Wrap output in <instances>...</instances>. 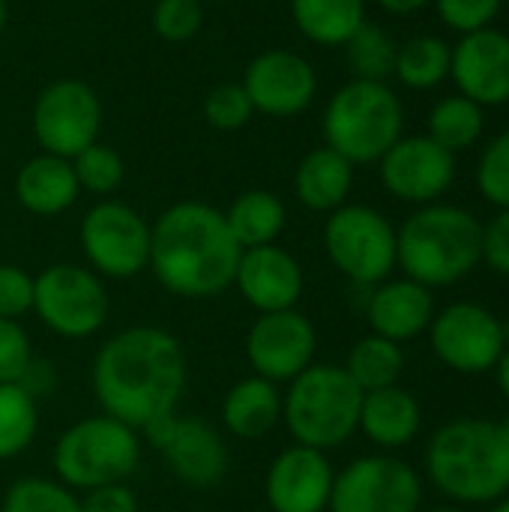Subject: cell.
<instances>
[{
  "label": "cell",
  "mask_w": 509,
  "mask_h": 512,
  "mask_svg": "<svg viewBox=\"0 0 509 512\" xmlns=\"http://www.w3.org/2000/svg\"><path fill=\"white\" fill-rule=\"evenodd\" d=\"M90 381L102 414L138 432L177 411L186 390V354L159 327H129L99 348Z\"/></svg>",
  "instance_id": "obj_1"
},
{
  "label": "cell",
  "mask_w": 509,
  "mask_h": 512,
  "mask_svg": "<svg viewBox=\"0 0 509 512\" xmlns=\"http://www.w3.org/2000/svg\"><path fill=\"white\" fill-rule=\"evenodd\" d=\"M243 249L225 225V213L201 201L168 207L150 228V270L177 297H213L234 285Z\"/></svg>",
  "instance_id": "obj_2"
},
{
  "label": "cell",
  "mask_w": 509,
  "mask_h": 512,
  "mask_svg": "<svg viewBox=\"0 0 509 512\" xmlns=\"http://www.w3.org/2000/svg\"><path fill=\"white\" fill-rule=\"evenodd\" d=\"M432 486L456 504H495L509 492V429L492 420H453L426 447Z\"/></svg>",
  "instance_id": "obj_3"
},
{
  "label": "cell",
  "mask_w": 509,
  "mask_h": 512,
  "mask_svg": "<svg viewBox=\"0 0 509 512\" xmlns=\"http://www.w3.org/2000/svg\"><path fill=\"white\" fill-rule=\"evenodd\" d=\"M483 261V222L453 204H426L396 231V264L408 279L447 288Z\"/></svg>",
  "instance_id": "obj_4"
},
{
  "label": "cell",
  "mask_w": 509,
  "mask_h": 512,
  "mask_svg": "<svg viewBox=\"0 0 509 512\" xmlns=\"http://www.w3.org/2000/svg\"><path fill=\"white\" fill-rule=\"evenodd\" d=\"M288 384L282 417L297 444L327 453L357 432L363 390L351 381L345 366L312 363Z\"/></svg>",
  "instance_id": "obj_5"
},
{
  "label": "cell",
  "mask_w": 509,
  "mask_h": 512,
  "mask_svg": "<svg viewBox=\"0 0 509 512\" xmlns=\"http://www.w3.org/2000/svg\"><path fill=\"white\" fill-rule=\"evenodd\" d=\"M405 111L387 81L354 78L336 90L324 111L327 147L351 165L381 162V156L402 138Z\"/></svg>",
  "instance_id": "obj_6"
},
{
  "label": "cell",
  "mask_w": 509,
  "mask_h": 512,
  "mask_svg": "<svg viewBox=\"0 0 509 512\" xmlns=\"http://www.w3.org/2000/svg\"><path fill=\"white\" fill-rule=\"evenodd\" d=\"M141 462V438L132 426L102 414L69 426L54 444V471L69 489L123 483Z\"/></svg>",
  "instance_id": "obj_7"
},
{
  "label": "cell",
  "mask_w": 509,
  "mask_h": 512,
  "mask_svg": "<svg viewBox=\"0 0 509 512\" xmlns=\"http://www.w3.org/2000/svg\"><path fill=\"white\" fill-rule=\"evenodd\" d=\"M324 249L354 285L375 288L396 267V228L372 207L342 204L324 225Z\"/></svg>",
  "instance_id": "obj_8"
},
{
  "label": "cell",
  "mask_w": 509,
  "mask_h": 512,
  "mask_svg": "<svg viewBox=\"0 0 509 512\" xmlns=\"http://www.w3.org/2000/svg\"><path fill=\"white\" fill-rule=\"evenodd\" d=\"M33 312L57 336L87 339L105 324L108 294L93 270L54 264L33 279Z\"/></svg>",
  "instance_id": "obj_9"
},
{
  "label": "cell",
  "mask_w": 509,
  "mask_h": 512,
  "mask_svg": "<svg viewBox=\"0 0 509 512\" xmlns=\"http://www.w3.org/2000/svg\"><path fill=\"white\" fill-rule=\"evenodd\" d=\"M420 474L393 456H363L351 462L336 480L330 512H420Z\"/></svg>",
  "instance_id": "obj_10"
},
{
  "label": "cell",
  "mask_w": 509,
  "mask_h": 512,
  "mask_svg": "<svg viewBox=\"0 0 509 512\" xmlns=\"http://www.w3.org/2000/svg\"><path fill=\"white\" fill-rule=\"evenodd\" d=\"M81 249L108 279H132L150 264V225L120 201H99L81 222Z\"/></svg>",
  "instance_id": "obj_11"
},
{
  "label": "cell",
  "mask_w": 509,
  "mask_h": 512,
  "mask_svg": "<svg viewBox=\"0 0 509 512\" xmlns=\"http://www.w3.org/2000/svg\"><path fill=\"white\" fill-rule=\"evenodd\" d=\"M102 129L99 96L75 78L48 84L33 105V132L45 153L75 159L81 150L96 144Z\"/></svg>",
  "instance_id": "obj_12"
},
{
  "label": "cell",
  "mask_w": 509,
  "mask_h": 512,
  "mask_svg": "<svg viewBox=\"0 0 509 512\" xmlns=\"http://www.w3.org/2000/svg\"><path fill=\"white\" fill-rule=\"evenodd\" d=\"M435 357L459 375H486L504 354L501 318L477 303H453L429 324Z\"/></svg>",
  "instance_id": "obj_13"
},
{
  "label": "cell",
  "mask_w": 509,
  "mask_h": 512,
  "mask_svg": "<svg viewBox=\"0 0 509 512\" xmlns=\"http://www.w3.org/2000/svg\"><path fill=\"white\" fill-rule=\"evenodd\" d=\"M147 444L162 453L165 465L192 489H213L228 474V447L201 417H159L141 429Z\"/></svg>",
  "instance_id": "obj_14"
},
{
  "label": "cell",
  "mask_w": 509,
  "mask_h": 512,
  "mask_svg": "<svg viewBox=\"0 0 509 512\" xmlns=\"http://www.w3.org/2000/svg\"><path fill=\"white\" fill-rule=\"evenodd\" d=\"M378 165L387 192L420 207L435 204L456 180V153L444 150L429 135H402Z\"/></svg>",
  "instance_id": "obj_15"
},
{
  "label": "cell",
  "mask_w": 509,
  "mask_h": 512,
  "mask_svg": "<svg viewBox=\"0 0 509 512\" xmlns=\"http://www.w3.org/2000/svg\"><path fill=\"white\" fill-rule=\"evenodd\" d=\"M315 348V327L297 309L264 312L246 336V357L255 375L273 384L294 381L303 369H309L315 360Z\"/></svg>",
  "instance_id": "obj_16"
},
{
  "label": "cell",
  "mask_w": 509,
  "mask_h": 512,
  "mask_svg": "<svg viewBox=\"0 0 509 512\" xmlns=\"http://www.w3.org/2000/svg\"><path fill=\"white\" fill-rule=\"evenodd\" d=\"M243 90L255 111L267 117H294L315 99L318 75L306 57L279 48L264 51L249 63Z\"/></svg>",
  "instance_id": "obj_17"
},
{
  "label": "cell",
  "mask_w": 509,
  "mask_h": 512,
  "mask_svg": "<svg viewBox=\"0 0 509 512\" xmlns=\"http://www.w3.org/2000/svg\"><path fill=\"white\" fill-rule=\"evenodd\" d=\"M450 78L480 108L509 102V36L486 27L465 33L450 51Z\"/></svg>",
  "instance_id": "obj_18"
},
{
  "label": "cell",
  "mask_w": 509,
  "mask_h": 512,
  "mask_svg": "<svg viewBox=\"0 0 509 512\" xmlns=\"http://www.w3.org/2000/svg\"><path fill=\"white\" fill-rule=\"evenodd\" d=\"M333 468L321 450L294 444L282 450L264 480V495L273 512H324L333 495Z\"/></svg>",
  "instance_id": "obj_19"
},
{
  "label": "cell",
  "mask_w": 509,
  "mask_h": 512,
  "mask_svg": "<svg viewBox=\"0 0 509 512\" xmlns=\"http://www.w3.org/2000/svg\"><path fill=\"white\" fill-rule=\"evenodd\" d=\"M234 285L240 294L255 306L261 315L264 312H282L294 309L300 294H303V270L291 252L282 246H255L243 249Z\"/></svg>",
  "instance_id": "obj_20"
},
{
  "label": "cell",
  "mask_w": 509,
  "mask_h": 512,
  "mask_svg": "<svg viewBox=\"0 0 509 512\" xmlns=\"http://www.w3.org/2000/svg\"><path fill=\"white\" fill-rule=\"evenodd\" d=\"M366 315L375 336H384L390 342H408L429 330L435 318V300L432 291L414 279H393L375 285L366 303Z\"/></svg>",
  "instance_id": "obj_21"
},
{
  "label": "cell",
  "mask_w": 509,
  "mask_h": 512,
  "mask_svg": "<svg viewBox=\"0 0 509 512\" xmlns=\"http://www.w3.org/2000/svg\"><path fill=\"white\" fill-rule=\"evenodd\" d=\"M423 423V411L420 402L414 399V393L396 387H384V390H372L363 393V405H360V426L363 435L381 447V450H399L408 447Z\"/></svg>",
  "instance_id": "obj_22"
},
{
  "label": "cell",
  "mask_w": 509,
  "mask_h": 512,
  "mask_svg": "<svg viewBox=\"0 0 509 512\" xmlns=\"http://www.w3.org/2000/svg\"><path fill=\"white\" fill-rule=\"evenodd\" d=\"M78 192H81V186L75 180L72 162L51 156V153L30 159L27 165H21L18 177H15L18 204L36 216H57V213L69 210L75 204Z\"/></svg>",
  "instance_id": "obj_23"
},
{
  "label": "cell",
  "mask_w": 509,
  "mask_h": 512,
  "mask_svg": "<svg viewBox=\"0 0 509 512\" xmlns=\"http://www.w3.org/2000/svg\"><path fill=\"white\" fill-rule=\"evenodd\" d=\"M282 417L279 387L267 378H243L237 381L222 402V423L234 438L258 441L264 438Z\"/></svg>",
  "instance_id": "obj_24"
},
{
  "label": "cell",
  "mask_w": 509,
  "mask_h": 512,
  "mask_svg": "<svg viewBox=\"0 0 509 512\" xmlns=\"http://www.w3.org/2000/svg\"><path fill=\"white\" fill-rule=\"evenodd\" d=\"M354 183V165L330 147L312 150L294 174V192L303 207L315 213H333L345 204Z\"/></svg>",
  "instance_id": "obj_25"
},
{
  "label": "cell",
  "mask_w": 509,
  "mask_h": 512,
  "mask_svg": "<svg viewBox=\"0 0 509 512\" xmlns=\"http://www.w3.org/2000/svg\"><path fill=\"white\" fill-rule=\"evenodd\" d=\"M300 33L318 45H345L366 21V0H291Z\"/></svg>",
  "instance_id": "obj_26"
},
{
  "label": "cell",
  "mask_w": 509,
  "mask_h": 512,
  "mask_svg": "<svg viewBox=\"0 0 509 512\" xmlns=\"http://www.w3.org/2000/svg\"><path fill=\"white\" fill-rule=\"evenodd\" d=\"M225 225L240 249L270 246L285 228V204L264 189L243 192L225 213Z\"/></svg>",
  "instance_id": "obj_27"
},
{
  "label": "cell",
  "mask_w": 509,
  "mask_h": 512,
  "mask_svg": "<svg viewBox=\"0 0 509 512\" xmlns=\"http://www.w3.org/2000/svg\"><path fill=\"white\" fill-rule=\"evenodd\" d=\"M345 372L351 375V381L363 390H384V387H396L402 372H405V354L399 342H390L384 336H363L345 360Z\"/></svg>",
  "instance_id": "obj_28"
},
{
  "label": "cell",
  "mask_w": 509,
  "mask_h": 512,
  "mask_svg": "<svg viewBox=\"0 0 509 512\" xmlns=\"http://www.w3.org/2000/svg\"><path fill=\"white\" fill-rule=\"evenodd\" d=\"M483 129H486L483 108L477 102L465 99L462 93L441 99L429 111V138L450 153H459V150H468L471 144H477Z\"/></svg>",
  "instance_id": "obj_29"
},
{
  "label": "cell",
  "mask_w": 509,
  "mask_h": 512,
  "mask_svg": "<svg viewBox=\"0 0 509 512\" xmlns=\"http://www.w3.org/2000/svg\"><path fill=\"white\" fill-rule=\"evenodd\" d=\"M450 45L441 36H414L396 51V75L411 90H432L450 78Z\"/></svg>",
  "instance_id": "obj_30"
},
{
  "label": "cell",
  "mask_w": 509,
  "mask_h": 512,
  "mask_svg": "<svg viewBox=\"0 0 509 512\" xmlns=\"http://www.w3.org/2000/svg\"><path fill=\"white\" fill-rule=\"evenodd\" d=\"M39 429V411L24 384H0V459L24 453Z\"/></svg>",
  "instance_id": "obj_31"
},
{
  "label": "cell",
  "mask_w": 509,
  "mask_h": 512,
  "mask_svg": "<svg viewBox=\"0 0 509 512\" xmlns=\"http://www.w3.org/2000/svg\"><path fill=\"white\" fill-rule=\"evenodd\" d=\"M345 45H348V66H351L354 78L387 81V75H393L399 48L378 24L363 21V27Z\"/></svg>",
  "instance_id": "obj_32"
},
{
  "label": "cell",
  "mask_w": 509,
  "mask_h": 512,
  "mask_svg": "<svg viewBox=\"0 0 509 512\" xmlns=\"http://www.w3.org/2000/svg\"><path fill=\"white\" fill-rule=\"evenodd\" d=\"M0 512H84L75 492L63 483L45 477H24L15 480L6 495Z\"/></svg>",
  "instance_id": "obj_33"
},
{
  "label": "cell",
  "mask_w": 509,
  "mask_h": 512,
  "mask_svg": "<svg viewBox=\"0 0 509 512\" xmlns=\"http://www.w3.org/2000/svg\"><path fill=\"white\" fill-rule=\"evenodd\" d=\"M72 162L75 180L81 189L93 192V195H111L120 183H123V159L117 156V150L105 147V144H90L87 150H81Z\"/></svg>",
  "instance_id": "obj_34"
},
{
  "label": "cell",
  "mask_w": 509,
  "mask_h": 512,
  "mask_svg": "<svg viewBox=\"0 0 509 512\" xmlns=\"http://www.w3.org/2000/svg\"><path fill=\"white\" fill-rule=\"evenodd\" d=\"M480 195L498 210H509V129L501 132L477 162Z\"/></svg>",
  "instance_id": "obj_35"
},
{
  "label": "cell",
  "mask_w": 509,
  "mask_h": 512,
  "mask_svg": "<svg viewBox=\"0 0 509 512\" xmlns=\"http://www.w3.org/2000/svg\"><path fill=\"white\" fill-rule=\"evenodd\" d=\"M252 111L243 84H219L204 99V117L213 129H240L249 123Z\"/></svg>",
  "instance_id": "obj_36"
},
{
  "label": "cell",
  "mask_w": 509,
  "mask_h": 512,
  "mask_svg": "<svg viewBox=\"0 0 509 512\" xmlns=\"http://www.w3.org/2000/svg\"><path fill=\"white\" fill-rule=\"evenodd\" d=\"M201 0H159L153 9V27L168 42H186L201 30Z\"/></svg>",
  "instance_id": "obj_37"
},
{
  "label": "cell",
  "mask_w": 509,
  "mask_h": 512,
  "mask_svg": "<svg viewBox=\"0 0 509 512\" xmlns=\"http://www.w3.org/2000/svg\"><path fill=\"white\" fill-rule=\"evenodd\" d=\"M30 336L18 321L0 318V384H21L30 372Z\"/></svg>",
  "instance_id": "obj_38"
},
{
  "label": "cell",
  "mask_w": 509,
  "mask_h": 512,
  "mask_svg": "<svg viewBox=\"0 0 509 512\" xmlns=\"http://www.w3.org/2000/svg\"><path fill=\"white\" fill-rule=\"evenodd\" d=\"M441 21L456 33H474L492 27L504 0H435Z\"/></svg>",
  "instance_id": "obj_39"
},
{
  "label": "cell",
  "mask_w": 509,
  "mask_h": 512,
  "mask_svg": "<svg viewBox=\"0 0 509 512\" xmlns=\"http://www.w3.org/2000/svg\"><path fill=\"white\" fill-rule=\"evenodd\" d=\"M33 309V279L12 264H0V318H21Z\"/></svg>",
  "instance_id": "obj_40"
},
{
  "label": "cell",
  "mask_w": 509,
  "mask_h": 512,
  "mask_svg": "<svg viewBox=\"0 0 509 512\" xmlns=\"http://www.w3.org/2000/svg\"><path fill=\"white\" fill-rule=\"evenodd\" d=\"M483 261L509 279V210H498V216L483 225Z\"/></svg>",
  "instance_id": "obj_41"
},
{
  "label": "cell",
  "mask_w": 509,
  "mask_h": 512,
  "mask_svg": "<svg viewBox=\"0 0 509 512\" xmlns=\"http://www.w3.org/2000/svg\"><path fill=\"white\" fill-rule=\"evenodd\" d=\"M84 512H138V498L132 489H126L123 483H111V486H99L90 489L87 498L81 501Z\"/></svg>",
  "instance_id": "obj_42"
},
{
  "label": "cell",
  "mask_w": 509,
  "mask_h": 512,
  "mask_svg": "<svg viewBox=\"0 0 509 512\" xmlns=\"http://www.w3.org/2000/svg\"><path fill=\"white\" fill-rule=\"evenodd\" d=\"M378 3H381V9H387L393 15H411V12L423 9L426 3H432V0H378Z\"/></svg>",
  "instance_id": "obj_43"
},
{
  "label": "cell",
  "mask_w": 509,
  "mask_h": 512,
  "mask_svg": "<svg viewBox=\"0 0 509 512\" xmlns=\"http://www.w3.org/2000/svg\"><path fill=\"white\" fill-rule=\"evenodd\" d=\"M495 378H498V390L504 393V399L509 402V348H504L501 360L495 363Z\"/></svg>",
  "instance_id": "obj_44"
},
{
  "label": "cell",
  "mask_w": 509,
  "mask_h": 512,
  "mask_svg": "<svg viewBox=\"0 0 509 512\" xmlns=\"http://www.w3.org/2000/svg\"><path fill=\"white\" fill-rule=\"evenodd\" d=\"M489 512H509V492L504 495V498H501V501H495V504H492V510H489Z\"/></svg>",
  "instance_id": "obj_45"
},
{
  "label": "cell",
  "mask_w": 509,
  "mask_h": 512,
  "mask_svg": "<svg viewBox=\"0 0 509 512\" xmlns=\"http://www.w3.org/2000/svg\"><path fill=\"white\" fill-rule=\"evenodd\" d=\"M6 15H9V9H6V0H0V33H3V27H6Z\"/></svg>",
  "instance_id": "obj_46"
},
{
  "label": "cell",
  "mask_w": 509,
  "mask_h": 512,
  "mask_svg": "<svg viewBox=\"0 0 509 512\" xmlns=\"http://www.w3.org/2000/svg\"><path fill=\"white\" fill-rule=\"evenodd\" d=\"M501 330H504V345L509 348V318L507 321H501Z\"/></svg>",
  "instance_id": "obj_47"
},
{
  "label": "cell",
  "mask_w": 509,
  "mask_h": 512,
  "mask_svg": "<svg viewBox=\"0 0 509 512\" xmlns=\"http://www.w3.org/2000/svg\"><path fill=\"white\" fill-rule=\"evenodd\" d=\"M426 512H465V510H459V507H435V510H426Z\"/></svg>",
  "instance_id": "obj_48"
},
{
  "label": "cell",
  "mask_w": 509,
  "mask_h": 512,
  "mask_svg": "<svg viewBox=\"0 0 509 512\" xmlns=\"http://www.w3.org/2000/svg\"><path fill=\"white\" fill-rule=\"evenodd\" d=\"M504 426H507V429H509V420H504Z\"/></svg>",
  "instance_id": "obj_49"
}]
</instances>
